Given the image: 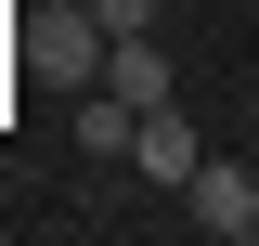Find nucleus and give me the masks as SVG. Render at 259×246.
I'll list each match as a JSON object with an SVG mask.
<instances>
[{"label":"nucleus","instance_id":"f257e3e1","mask_svg":"<svg viewBox=\"0 0 259 246\" xmlns=\"http://www.w3.org/2000/svg\"><path fill=\"white\" fill-rule=\"evenodd\" d=\"M182 220H194V233H221V246H246V233H259V169L207 155V169L182 182Z\"/></svg>","mask_w":259,"mask_h":246},{"label":"nucleus","instance_id":"f03ea898","mask_svg":"<svg viewBox=\"0 0 259 246\" xmlns=\"http://www.w3.org/2000/svg\"><path fill=\"white\" fill-rule=\"evenodd\" d=\"M130 169H143V182H168V194L207 169V143L182 130V104H143V130H130Z\"/></svg>","mask_w":259,"mask_h":246},{"label":"nucleus","instance_id":"7ed1b4c3","mask_svg":"<svg viewBox=\"0 0 259 246\" xmlns=\"http://www.w3.org/2000/svg\"><path fill=\"white\" fill-rule=\"evenodd\" d=\"M104 91H130V104H168V52H156V26L104 39Z\"/></svg>","mask_w":259,"mask_h":246},{"label":"nucleus","instance_id":"20e7f679","mask_svg":"<svg viewBox=\"0 0 259 246\" xmlns=\"http://www.w3.org/2000/svg\"><path fill=\"white\" fill-rule=\"evenodd\" d=\"M91 26H104V39H130V26H156V0H91Z\"/></svg>","mask_w":259,"mask_h":246}]
</instances>
